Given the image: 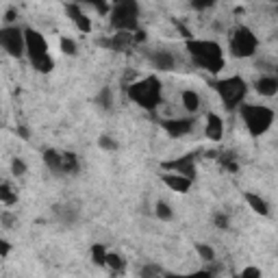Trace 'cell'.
I'll use <instances>...</instances> for the list:
<instances>
[{
    "label": "cell",
    "mask_w": 278,
    "mask_h": 278,
    "mask_svg": "<svg viewBox=\"0 0 278 278\" xmlns=\"http://www.w3.org/2000/svg\"><path fill=\"white\" fill-rule=\"evenodd\" d=\"M91 261H94L96 265L100 267H105V261H107V254H109V250L105 248V244H94L91 246Z\"/></svg>",
    "instance_id": "7402d4cb"
},
{
    "label": "cell",
    "mask_w": 278,
    "mask_h": 278,
    "mask_svg": "<svg viewBox=\"0 0 278 278\" xmlns=\"http://www.w3.org/2000/svg\"><path fill=\"white\" fill-rule=\"evenodd\" d=\"M96 105L100 109H105V111H111L113 109V91H111L109 87H103L98 91V96H96Z\"/></svg>",
    "instance_id": "ffe728a7"
},
{
    "label": "cell",
    "mask_w": 278,
    "mask_h": 278,
    "mask_svg": "<svg viewBox=\"0 0 278 278\" xmlns=\"http://www.w3.org/2000/svg\"><path fill=\"white\" fill-rule=\"evenodd\" d=\"M154 215L159 220H163V222H170L174 217V211H172V207L165 200H159V202H156V207H154Z\"/></svg>",
    "instance_id": "cb8c5ba5"
},
{
    "label": "cell",
    "mask_w": 278,
    "mask_h": 278,
    "mask_svg": "<svg viewBox=\"0 0 278 278\" xmlns=\"http://www.w3.org/2000/svg\"><path fill=\"white\" fill-rule=\"evenodd\" d=\"M98 146L103 148V150H109V152H113V150H117V148H120V144L115 142L113 137H109V135H100L98 137Z\"/></svg>",
    "instance_id": "4316f807"
},
{
    "label": "cell",
    "mask_w": 278,
    "mask_h": 278,
    "mask_svg": "<svg viewBox=\"0 0 278 278\" xmlns=\"http://www.w3.org/2000/svg\"><path fill=\"white\" fill-rule=\"evenodd\" d=\"M0 224H3L5 228H13V226H15V215H13L11 211L0 213Z\"/></svg>",
    "instance_id": "4dcf8cb0"
},
{
    "label": "cell",
    "mask_w": 278,
    "mask_h": 278,
    "mask_svg": "<svg viewBox=\"0 0 278 278\" xmlns=\"http://www.w3.org/2000/svg\"><path fill=\"white\" fill-rule=\"evenodd\" d=\"M11 172H13L15 176H24V174H26V163L15 156V159L11 161Z\"/></svg>",
    "instance_id": "1f68e13d"
},
{
    "label": "cell",
    "mask_w": 278,
    "mask_h": 278,
    "mask_svg": "<svg viewBox=\"0 0 278 278\" xmlns=\"http://www.w3.org/2000/svg\"><path fill=\"white\" fill-rule=\"evenodd\" d=\"M66 11L81 33H91V17L83 11L78 5H66Z\"/></svg>",
    "instance_id": "8fae6325"
},
{
    "label": "cell",
    "mask_w": 278,
    "mask_h": 278,
    "mask_svg": "<svg viewBox=\"0 0 278 278\" xmlns=\"http://www.w3.org/2000/svg\"><path fill=\"white\" fill-rule=\"evenodd\" d=\"M105 267H109V270H113L115 274H120V272H124V267H126V261L120 254H115V252H109L107 254V261H105Z\"/></svg>",
    "instance_id": "603a6c76"
},
{
    "label": "cell",
    "mask_w": 278,
    "mask_h": 278,
    "mask_svg": "<svg viewBox=\"0 0 278 278\" xmlns=\"http://www.w3.org/2000/svg\"><path fill=\"white\" fill-rule=\"evenodd\" d=\"M161 91H163V87H161L159 78L156 76H146L142 81L131 83L128 89H126V94L137 107H142L146 111H154L161 105Z\"/></svg>",
    "instance_id": "3957f363"
},
{
    "label": "cell",
    "mask_w": 278,
    "mask_h": 278,
    "mask_svg": "<svg viewBox=\"0 0 278 278\" xmlns=\"http://www.w3.org/2000/svg\"><path fill=\"white\" fill-rule=\"evenodd\" d=\"M215 91L220 94L222 107L226 111H235L244 105L246 94H248V83L242 76H228L215 83Z\"/></svg>",
    "instance_id": "5b68a950"
},
{
    "label": "cell",
    "mask_w": 278,
    "mask_h": 278,
    "mask_svg": "<svg viewBox=\"0 0 278 278\" xmlns=\"http://www.w3.org/2000/svg\"><path fill=\"white\" fill-rule=\"evenodd\" d=\"M256 48H259V39L252 29L248 26L239 24L237 29L230 33V54L237 59H250L256 54Z\"/></svg>",
    "instance_id": "52a82bcc"
},
{
    "label": "cell",
    "mask_w": 278,
    "mask_h": 278,
    "mask_svg": "<svg viewBox=\"0 0 278 278\" xmlns=\"http://www.w3.org/2000/svg\"><path fill=\"white\" fill-rule=\"evenodd\" d=\"M237 278H261V270L254 265H248V267H244L242 274H239Z\"/></svg>",
    "instance_id": "f546056e"
},
{
    "label": "cell",
    "mask_w": 278,
    "mask_h": 278,
    "mask_svg": "<svg viewBox=\"0 0 278 278\" xmlns=\"http://www.w3.org/2000/svg\"><path fill=\"white\" fill-rule=\"evenodd\" d=\"M61 170L63 174H76L81 170L78 156L74 152H61Z\"/></svg>",
    "instance_id": "d6986e66"
},
{
    "label": "cell",
    "mask_w": 278,
    "mask_h": 278,
    "mask_svg": "<svg viewBox=\"0 0 278 278\" xmlns=\"http://www.w3.org/2000/svg\"><path fill=\"white\" fill-rule=\"evenodd\" d=\"M9 252H11V244L7 239H0V256H9Z\"/></svg>",
    "instance_id": "8d00e7d4"
},
{
    "label": "cell",
    "mask_w": 278,
    "mask_h": 278,
    "mask_svg": "<svg viewBox=\"0 0 278 278\" xmlns=\"http://www.w3.org/2000/svg\"><path fill=\"white\" fill-rule=\"evenodd\" d=\"M239 113L248 128V133L252 137H261L270 131V126L274 124V111L265 105H242L239 107Z\"/></svg>",
    "instance_id": "277c9868"
},
{
    "label": "cell",
    "mask_w": 278,
    "mask_h": 278,
    "mask_svg": "<svg viewBox=\"0 0 278 278\" xmlns=\"http://www.w3.org/2000/svg\"><path fill=\"white\" fill-rule=\"evenodd\" d=\"M244 198L248 202V207L252 209L254 213H259V215H270V205L259 196V193H252V191H246L244 193Z\"/></svg>",
    "instance_id": "2e32d148"
},
{
    "label": "cell",
    "mask_w": 278,
    "mask_h": 278,
    "mask_svg": "<svg viewBox=\"0 0 278 278\" xmlns=\"http://www.w3.org/2000/svg\"><path fill=\"white\" fill-rule=\"evenodd\" d=\"M44 163H46V168H48L52 174H57V176L63 174V170H61V152L54 150V148L44 150Z\"/></svg>",
    "instance_id": "e0dca14e"
},
{
    "label": "cell",
    "mask_w": 278,
    "mask_h": 278,
    "mask_svg": "<svg viewBox=\"0 0 278 278\" xmlns=\"http://www.w3.org/2000/svg\"><path fill=\"white\" fill-rule=\"evenodd\" d=\"M161 126L170 137L178 139V137L189 135L193 131V126H196V122H193L191 117H178V120H163Z\"/></svg>",
    "instance_id": "30bf717a"
},
{
    "label": "cell",
    "mask_w": 278,
    "mask_h": 278,
    "mask_svg": "<svg viewBox=\"0 0 278 278\" xmlns=\"http://www.w3.org/2000/svg\"><path fill=\"white\" fill-rule=\"evenodd\" d=\"M213 222H215V226L222 228V230H226L228 224H230V220H228L226 213H215V215H213Z\"/></svg>",
    "instance_id": "d6a6232c"
},
{
    "label": "cell",
    "mask_w": 278,
    "mask_h": 278,
    "mask_svg": "<svg viewBox=\"0 0 278 278\" xmlns=\"http://www.w3.org/2000/svg\"><path fill=\"white\" fill-rule=\"evenodd\" d=\"M205 133H207V137L211 139V142H220V139L224 137V120H222L217 113H209Z\"/></svg>",
    "instance_id": "5bb4252c"
},
{
    "label": "cell",
    "mask_w": 278,
    "mask_h": 278,
    "mask_svg": "<svg viewBox=\"0 0 278 278\" xmlns=\"http://www.w3.org/2000/svg\"><path fill=\"white\" fill-rule=\"evenodd\" d=\"M161 181H163L165 187H170L176 193H187L191 189V183H193V181L185 178V176H178V174H163Z\"/></svg>",
    "instance_id": "7c38bea8"
},
{
    "label": "cell",
    "mask_w": 278,
    "mask_h": 278,
    "mask_svg": "<svg viewBox=\"0 0 278 278\" xmlns=\"http://www.w3.org/2000/svg\"><path fill=\"white\" fill-rule=\"evenodd\" d=\"M254 87H256V91H259L261 96L272 98V96H276V91H278V78L272 76V74H270V76H261V78L256 81Z\"/></svg>",
    "instance_id": "9a60e30c"
},
{
    "label": "cell",
    "mask_w": 278,
    "mask_h": 278,
    "mask_svg": "<svg viewBox=\"0 0 278 278\" xmlns=\"http://www.w3.org/2000/svg\"><path fill=\"white\" fill-rule=\"evenodd\" d=\"M76 42L70 39V37H61V52L63 54H68V57H74L76 54Z\"/></svg>",
    "instance_id": "83f0119b"
},
{
    "label": "cell",
    "mask_w": 278,
    "mask_h": 278,
    "mask_svg": "<svg viewBox=\"0 0 278 278\" xmlns=\"http://www.w3.org/2000/svg\"><path fill=\"white\" fill-rule=\"evenodd\" d=\"M139 276H142V278H161V276H163V272H161V267H159V265L150 263V265H144V267H142V272H139Z\"/></svg>",
    "instance_id": "484cf974"
},
{
    "label": "cell",
    "mask_w": 278,
    "mask_h": 278,
    "mask_svg": "<svg viewBox=\"0 0 278 278\" xmlns=\"http://www.w3.org/2000/svg\"><path fill=\"white\" fill-rule=\"evenodd\" d=\"M0 48H3L9 57L20 59L24 54V29L20 26H5L0 29Z\"/></svg>",
    "instance_id": "ba28073f"
},
{
    "label": "cell",
    "mask_w": 278,
    "mask_h": 278,
    "mask_svg": "<svg viewBox=\"0 0 278 278\" xmlns=\"http://www.w3.org/2000/svg\"><path fill=\"white\" fill-rule=\"evenodd\" d=\"M15 20H17V11H15V9H9V11L5 13V22H7V26H13Z\"/></svg>",
    "instance_id": "e575fe53"
},
{
    "label": "cell",
    "mask_w": 278,
    "mask_h": 278,
    "mask_svg": "<svg viewBox=\"0 0 278 278\" xmlns=\"http://www.w3.org/2000/svg\"><path fill=\"white\" fill-rule=\"evenodd\" d=\"M163 278H213V274L200 270V272H193V274H163Z\"/></svg>",
    "instance_id": "f1b7e54d"
},
{
    "label": "cell",
    "mask_w": 278,
    "mask_h": 278,
    "mask_svg": "<svg viewBox=\"0 0 278 278\" xmlns=\"http://www.w3.org/2000/svg\"><path fill=\"white\" fill-rule=\"evenodd\" d=\"M24 54H29L31 66L37 72H42V74L52 72L54 59H52V54H50L48 42H46V37L39 31L24 29Z\"/></svg>",
    "instance_id": "7a4b0ae2"
},
{
    "label": "cell",
    "mask_w": 278,
    "mask_h": 278,
    "mask_svg": "<svg viewBox=\"0 0 278 278\" xmlns=\"http://www.w3.org/2000/svg\"><path fill=\"white\" fill-rule=\"evenodd\" d=\"M91 7L96 9V11L100 13V15H105V13H111V7L107 5V3H91Z\"/></svg>",
    "instance_id": "836d02e7"
},
{
    "label": "cell",
    "mask_w": 278,
    "mask_h": 278,
    "mask_svg": "<svg viewBox=\"0 0 278 278\" xmlns=\"http://www.w3.org/2000/svg\"><path fill=\"white\" fill-rule=\"evenodd\" d=\"M0 202L7 207H11L17 202V193L11 189V185H7V183H0Z\"/></svg>",
    "instance_id": "44dd1931"
},
{
    "label": "cell",
    "mask_w": 278,
    "mask_h": 278,
    "mask_svg": "<svg viewBox=\"0 0 278 278\" xmlns=\"http://www.w3.org/2000/svg\"><path fill=\"white\" fill-rule=\"evenodd\" d=\"M161 168L168 174H178V176H185V178H189V181L196 178V159H193V154H183V156H178V159L163 161Z\"/></svg>",
    "instance_id": "9c48e42d"
},
{
    "label": "cell",
    "mask_w": 278,
    "mask_h": 278,
    "mask_svg": "<svg viewBox=\"0 0 278 278\" xmlns=\"http://www.w3.org/2000/svg\"><path fill=\"white\" fill-rule=\"evenodd\" d=\"M111 29L115 33H135L139 29V5L135 0H122L111 7Z\"/></svg>",
    "instance_id": "8992f818"
},
{
    "label": "cell",
    "mask_w": 278,
    "mask_h": 278,
    "mask_svg": "<svg viewBox=\"0 0 278 278\" xmlns=\"http://www.w3.org/2000/svg\"><path fill=\"white\" fill-rule=\"evenodd\" d=\"M193 9H198V11H202V9H211L213 7V0H198V3H191Z\"/></svg>",
    "instance_id": "d590c367"
},
{
    "label": "cell",
    "mask_w": 278,
    "mask_h": 278,
    "mask_svg": "<svg viewBox=\"0 0 278 278\" xmlns=\"http://www.w3.org/2000/svg\"><path fill=\"white\" fill-rule=\"evenodd\" d=\"M17 135H20L22 139H29L31 137V133H29V128H26V126H17Z\"/></svg>",
    "instance_id": "74e56055"
},
{
    "label": "cell",
    "mask_w": 278,
    "mask_h": 278,
    "mask_svg": "<svg viewBox=\"0 0 278 278\" xmlns=\"http://www.w3.org/2000/svg\"><path fill=\"white\" fill-rule=\"evenodd\" d=\"M181 100H183V107H185L187 113H196V111L200 109V96H198V91L185 89L183 94H181Z\"/></svg>",
    "instance_id": "ac0fdd59"
},
{
    "label": "cell",
    "mask_w": 278,
    "mask_h": 278,
    "mask_svg": "<svg viewBox=\"0 0 278 278\" xmlns=\"http://www.w3.org/2000/svg\"><path fill=\"white\" fill-rule=\"evenodd\" d=\"M196 252H198V256L202 259V261H207V263L215 261V250H213L209 244H196Z\"/></svg>",
    "instance_id": "d4e9b609"
},
{
    "label": "cell",
    "mask_w": 278,
    "mask_h": 278,
    "mask_svg": "<svg viewBox=\"0 0 278 278\" xmlns=\"http://www.w3.org/2000/svg\"><path fill=\"white\" fill-rule=\"evenodd\" d=\"M150 61L159 72H172L176 68V57L170 50H156L150 57Z\"/></svg>",
    "instance_id": "4fadbf2b"
},
{
    "label": "cell",
    "mask_w": 278,
    "mask_h": 278,
    "mask_svg": "<svg viewBox=\"0 0 278 278\" xmlns=\"http://www.w3.org/2000/svg\"><path fill=\"white\" fill-rule=\"evenodd\" d=\"M187 52L191 54L193 63L198 68L207 70L211 74H217L224 70V52L222 46L213 39H189L187 42Z\"/></svg>",
    "instance_id": "6da1fadb"
}]
</instances>
